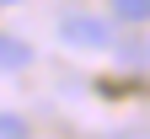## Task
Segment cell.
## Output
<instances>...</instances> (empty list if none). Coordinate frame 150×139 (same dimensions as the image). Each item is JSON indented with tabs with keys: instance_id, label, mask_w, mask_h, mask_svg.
Wrapping results in <instances>:
<instances>
[{
	"instance_id": "5",
	"label": "cell",
	"mask_w": 150,
	"mask_h": 139,
	"mask_svg": "<svg viewBox=\"0 0 150 139\" xmlns=\"http://www.w3.org/2000/svg\"><path fill=\"white\" fill-rule=\"evenodd\" d=\"M0 6H22V0H0Z\"/></svg>"
},
{
	"instance_id": "1",
	"label": "cell",
	"mask_w": 150,
	"mask_h": 139,
	"mask_svg": "<svg viewBox=\"0 0 150 139\" xmlns=\"http://www.w3.org/2000/svg\"><path fill=\"white\" fill-rule=\"evenodd\" d=\"M59 43H70V48H112V27L102 22V16L64 11L59 16Z\"/></svg>"
},
{
	"instance_id": "4",
	"label": "cell",
	"mask_w": 150,
	"mask_h": 139,
	"mask_svg": "<svg viewBox=\"0 0 150 139\" xmlns=\"http://www.w3.org/2000/svg\"><path fill=\"white\" fill-rule=\"evenodd\" d=\"M0 139H27V118L22 112H0Z\"/></svg>"
},
{
	"instance_id": "3",
	"label": "cell",
	"mask_w": 150,
	"mask_h": 139,
	"mask_svg": "<svg viewBox=\"0 0 150 139\" xmlns=\"http://www.w3.org/2000/svg\"><path fill=\"white\" fill-rule=\"evenodd\" d=\"M107 11L118 22H134V27H150V0H107Z\"/></svg>"
},
{
	"instance_id": "2",
	"label": "cell",
	"mask_w": 150,
	"mask_h": 139,
	"mask_svg": "<svg viewBox=\"0 0 150 139\" xmlns=\"http://www.w3.org/2000/svg\"><path fill=\"white\" fill-rule=\"evenodd\" d=\"M22 64H32V48L22 43V37H6V32H0V70H22Z\"/></svg>"
}]
</instances>
